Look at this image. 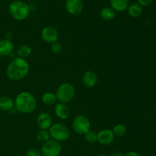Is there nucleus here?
<instances>
[{"label": "nucleus", "instance_id": "1", "mask_svg": "<svg viewBox=\"0 0 156 156\" xmlns=\"http://www.w3.org/2000/svg\"><path fill=\"white\" fill-rule=\"evenodd\" d=\"M28 62L24 59L16 57L11 61L6 68V76L12 81H19L24 79L29 73Z\"/></svg>", "mask_w": 156, "mask_h": 156}, {"label": "nucleus", "instance_id": "2", "mask_svg": "<svg viewBox=\"0 0 156 156\" xmlns=\"http://www.w3.org/2000/svg\"><path fill=\"white\" fill-rule=\"evenodd\" d=\"M15 107L18 111L22 114H30L37 107V100L34 94L28 91H21L15 98Z\"/></svg>", "mask_w": 156, "mask_h": 156}, {"label": "nucleus", "instance_id": "3", "mask_svg": "<svg viewBox=\"0 0 156 156\" xmlns=\"http://www.w3.org/2000/svg\"><path fill=\"white\" fill-rule=\"evenodd\" d=\"M9 12L15 20L23 21L28 17L30 14V7L24 2L17 0L9 4Z\"/></svg>", "mask_w": 156, "mask_h": 156}, {"label": "nucleus", "instance_id": "4", "mask_svg": "<svg viewBox=\"0 0 156 156\" xmlns=\"http://www.w3.org/2000/svg\"><path fill=\"white\" fill-rule=\"evenodd\" d=\"M76 89L73 85L69 82L61 84L56 91V96L59 103L66 104L71 101L75 97Z\"/></svg>", "mask_w": 156, "mask_h": 156}, {"label": "nucleus", "instance_id": "5", "mask_svg": "<svg viewBox=\"0 0 156 156\" xmlns=\"http://www.w3.org/2000/svg\"><path fill=\"white\" fill-rule=\"evenodd\" d=\"M50 137L58 142H64L70 137V131L67 126L61 123H56L52 125L49 129Z\"/></svg>", "mask_w": 156, "mask_h": 156}, {"label": "nucleus", "instance_id": "6", "mask_svg": "<svg viewBox=\"0 0 156 156\" xmlns=\"http://www.w3.org/2000/svg\"><path fill=\"white\" fill-rule=\"evenodd\" d=\"M62 151V145L56 140L50 139L41 146L42 156H59Z\"/></svg>", "mask_w": 156, "mask_h": 156}, {"label": "nucleus", "instance_id": "7", "mask_svg": "<svg viewBox=\"0 0 156 156\" xmlns=\"http://www.w3.org/2000/svg\"><path fill=\"white\" fill-rule=\"evenodd\" d=\"M73 129L76 133L79 135H85L88 131L90 130L89 120L84 115H78L73 119Z\"/></svg>", "mask_w": 156, "mask_h": 156}, {"label": "nucleus", "instance_id": "8", "mask_svg": "<svg viewBox=\"0 0 156 156\" xmlns=\"http://www.w3.org/2000/svg\"><path fill=\"white\" fill-rule=\"evenodd\" d=\"M58 31L55 27L51 26H47L43 28L41 30V38L44 42L47 44H53L58 40Z\"/></svg>", "mask_w": 156, "mask_h": 156}, {"label": "nucleus", "instance_id": "9", "mask_svg": "<svg viewBox=\"0 0 156 156\" xmlns=\"http://www.w3.org/2000/svg\"><path fill=\"white\" fill-rule=\"evenodd\" d=\"M98 142L102 146L111 145L114 141L115 136L111 129H104L98 133Z\"/></svg>", "mask_w": 156, "mask_h": 156}, {"label": "nucleus", "instance_id": "10", "mask_svg": "<svg viewBox=\"0 0 156 156\" xmlns=\"http://www.w3.org/2000/svg\"><path fill=\"white\" fill-rule=\"evenodd\" d=\"M37 124L41 129L48 130L53 125V119L50 114L47 112H41L37 115L36 119Z\"/></svg>", "mask_w": 156, "mask_h": 156}, {"label": "nucleus", "instance_id": "11", "mask_svg": "<svg viewBox=\"0 0 156 156\" xmlns=\"http://www.w3.org/2000/svg\"><path fill=\"white\" fill-rule=\"evenodd\" d=\"M66 9L73 15H79L83 10V2L82 0H66Z\"/></svg>", "mask_w": 156, "mask_h": 156}, {"label": "nucleus", "instance_id": "12", "mask_svg": "<svg viewBox=\"0 0 156 156\" xmlns=\"http://www.w3.org/2000/svg\"><path fill=\"white\" fill-rule=\"evenodd\" d=\"M98 80V75L91 70L86 71L82 76V83L88 88H94L97 85Z\"/></svg>", "mask_w": 156, "mask_h": 156}, {"label": "nucleus", "instance_id": "13", "mask_svg": "<svg viewBox=\"0 0 156 156\" xmlns=\"http://www.w3.org/2000/svg\"><path fill=\"white\" fill-rule=\"evenodd\" d=\"M55 114L58 118L61 120H65L69 117L70 114L69 108L67 106L66 104L63 103H58L56 104L54 108Z\"/></svg>", "mask_w": 156, "mask_h": 156}, {"label": "nucleus", "instance_id": "14", "mask_svg": "<svg viewBox=\"0 0 156 156\" xmlns=\"http://www.w3.org/2000/svg\"><path fill=\"white\" fill-rule=\"evenodd\" d=\"M14 50V44L9 40H2L0 41V56H8L12 54Z\"/></svg>", "mask_w": 156, "mask_h": 156}, {"label": "nucleus", "instance_id": "15", "mask_svg": "<svg viewBox=\"0 0 156 156\" xmlns=\"http://www.w3.org/2000/svg\"><path fill=\"white\" fill-rule=\"evenodd\" d=\"M111 8L117 12H123L129 6V0H110Z\"/></svg>", "mask_w": 156, "mask_h": 156}, {"label": "nucleus", "instance_id": "16", "mask_svg": "<svg viewBox=\"0 0 156 156\" xmlns=\"http://www.w3.org/2000/svg\"><path fill=\"white\" fill-rule=\"evenodd\" d=\"M15 107L14 100L9 96L0 97V110L2 111H9Z\"/></svg>", "mask_w": 156, "mask_h": 156}, {"label": "nucleus", "instance_id": "17", "mask_svg": "<svg viewBox=\"0 0 156 156\" xmlns=\"http://www.w3.org/2000/svg\"><path fill=\"white\" fill-rule=\"evenodd\" d=\"M128 13L132 18H138L143 13V6L139 3H133L128 6Z\"/></svg>", "mask_w": 156, "mask_h": 156}, {"label": "nucleus", "instance_id": "18", "mask_svg": "<svg viewBox=\"0 0 156 156\" xmlns=\"http://www.w3.org/2000/svg\"><path fill=\"white\" fill-rule=\"evenodd\" d=\"M101 18L106 21L113 20L115 17V12L111 7H105L100 12Z\"/></svg>", "mask_w": 156, "mask_h": 156}, {"label": "nucleus", "instance_id": "19", "mask_svg": "<svg viewBox=\"0 0 156 156\" xmlns=\"http://www.w3.org/2000/svg\"><path fill=\"white\" fill-rule=\"evenodd\" d=\"M57 101L56 94L53 92H46L42 95V102L47 106H52L55 105Z\"/></svg>", "mask_w": 156, "mask_h": 156}, {"label": "nucleus", "instance_id": "20", "mask_svg": "<svg viewBox=\"0 0 156 156\" xmlns=\"http://www.w3.org/2000/svg\"><path fill=\"white\" fill-rule=\"evenodd\" d=\"M32 53V49L30 46L24 45L20 46L19 48L18 49V51H17V54H18V57L22 58V59H25L26 58L29 57L30 56Z\"/></svg>", "mask_w": 156, "mask_h": 156}, {"label": "nucleus", "instance_id": "21", "mask_svg": "<svg viewBox=\"0 0 156 156\" xmlns=\"http://www.w3.org/2000/svg\"><path fill=\"white\" fill-rule=\"evenodd\" d=\"M36 138L38 142L40 143H45L47 140L50 139V135L49 130H45V129H41L38 131L36 135Z\"/></svg>", "mask_w": 156, "mask_h": 156}, {"label": "nucleus", "instance_id": "22", "mask_svg": "<svg viewBox=\"0 0 156 156\" xmlns=\"http://www.w3.org/2000/svg\"><path fill=\"white\" fill-rule=\"evenodd\" d=\"M113 133H114V136H123L126 133V126L124 124L119 123L114 126L113 129Z\"/></svg>", "mask_w": 156, "mask_h": 156}, {"label": "nucleus", "instance_id": "23", "mask_svg": "<svg viewBox=\"0 0 156 156\" xmlns=\"http://www.w3.org/2000/svg\"><path fill=\"white\" fill-rule=\"evenodd\" d=\"M85 139L90 144H94L98 142V134L94 131L89 130L85 134Z\"/></svg>", "mask_w": 156, "mask_h": 156}, {"label": "nucleus", "instance_id": "24", "mask_svg": "<svg viewBox=\"0 0 156 156\" xmlns=\"http://www.w3.org/2000/svg\"><path fill=\"white\" fill-rule=\"evenodd\" d=\"M50 50H51V52L53 54H59V53H62V46L60 43L56 41V42L51 44Z\"/></svg>", "mask_w": 156, "mask_h": 156}, {"label": "nucleus", "instance_id": "25", "mask_svg": "<svg viewBox=\"0 0 156 156\" xmlns=\"http://www.w3.org/2000/svg\"><path fill=\"white\" fill-rule=\"evenodd\" d=\"M26 156H42L41 150L35 148H30L26 152Z\"/></svg>", "mask_w": 156, "mask_h": 156}, {"label": "nucleus", "instance_id": "26", "mask_svg": "<svg viewBox=\"0 0 156 156\" xmlns=\"http://www.w3.org/2000/svg\"><path fill=\"white\" fill-rule=\"evenodd\" d=\"M137 1L141 6H148L151 5L153 0H137Z\"/></svg>", "mask_w": 156, "mask_h": 156}, {"label": "nucleus", "instance_id": "27", "mask_svg": "<svg viewBox=\"0 0 156 156\" xmlns=\"http://www.w3.org/2000/svg\"><path fill=\"white\" fill-rule=\"evenodd\" d=\"M124 156H141L138 152H134V151H130V152H126V154H124Z\"/></svg>", "mask_w": 156, "mask_h": 156}, {"label": "nucleus", "instance_id": "28", "mask_svg": "<svg viewBox=\"0 0 156 156\" xmlns=\"http://www.w3.org/2000/svg\"><path fill=\"white\" fill-rule=\"evenodd\" d=\"M111 156H124V154L120 151H115V152H113L111 153Z\"/></svg>", "mask_w": 156, "mask_h": 156}, {"label": "nucleus", "instance_id": "29", "mask_svg": "<svg viewBox=\"0 0 156 156\" xmlns=\"http://www.w3.org/2000/svg\"><path fill=\"white\" fill-rule=\"evenodd\" d=\"M98 156H108V155H105V154H101V155H98Z\"/></svg>", "mask_w": 156, "mask_h": 156}, {"label": "nucleus", "instance_id": "30", "mask_svg": "<svg viewBox=\"0 0 156 156\" xmlns=\"http://www.w3.org/2000/svg\"><path fill=\"white\" fill-rule=\"evenodd\" d=\"M12 1H17V0H12Z\"/></svg>", "mask_w": 156, "mask_h": 156}]
</instances>
